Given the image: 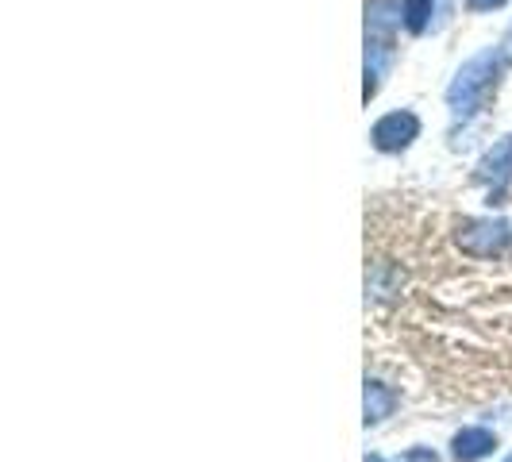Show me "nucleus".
<instances>
[{"label":"nucleus","instance_id":"1","mask_svg":"<svg viewBox=\"0 0 512 462\" xmlns=\"http://www.w3.org/2000/svg\"><path fill=\"white\" fill-rule=\"evenodd\" d=\"M501 51H482L474 54L470 62H462V70L455 74V81L447 85V108L451 120H474L486 101L493 97L497 81H501Z\"/></svg>","mask_w":512,"mask_h":462},{"label":"nucleus","instance_id":"2","mask_svg":"<svg viewBox=\"0 0 512 462\" xmlns=\"http://www.w3.org/2000/svg\"><path fill=\"white\" fill-rule=\"evenodd\" d=\"M401 16L397 0H370L366 4V85H362V101L370 104V97H378L382 77L393 66V27Z\"/></svg>","mask_w":512,"mask_h":462},{"label":"nucleus","instance_id":"3","mask_svg":"<svg viewBox=\"0 0 512 462\" xmlns=\"http://www.w3.org/2000/svg\"><path fill=\"white\" fill-rule=\"evenodd\" d=\"M455 243H459L462 255L493 258L512 243V228L505 220H462L455 231Z\"/></svg>","mask_w":512,"mask_h":462},{"label":"nucleus","instance_id":"4","mask_svg":"<svg viewBox=\"0 0 512 462\" xmlns=\"http://www.w3.org/2000/svg\"><path fill=\"white\" fill-rule=\"evenodd\" d=\"M416 135H420V120H416L412 112H389V116H382V120L374 124L370 143L385 154H397V151H405Z\"/></svg>","mask_w":512,"mask_h":462},{"label":"nucleus","instance_id":"5","mask_svg":"<svg viewBox=\"0 0 512 462\" xmlns=\"http://www.w3.org/2000/svg\"><path fill=\"white\" fill-rule=\"evenodd\" d=\"M478 178L493 185V189H505L512 181V135H505L501 143H493L482 162H478Z\"/></svg>","mask_w":512,"mask_h":462},{"label":"nucleus","instance_id":"6","mask_svg":"<svg viewBox=\"0 0 512 462\" xmlns=\"http://www.w3.org/2000/svg\"><path fill=\"white\" fill-rule=\"evenodd\" d=\"M493 447H497V439H493V432H486V428H462L459 436L451 439V455H455V462L486 459V455H493Z\"/></svg>","mask_w":512,"mask_h":462},{"label":"nucleus","instance_id":"7","mask_svg":"<svg viewBox=\"0 0 512 462\" xmlns=\"http://www.w3.org/2000/svg\"><path fill=\"white\" fill-rule=\"evenodd\" d=\"M362 409H366V424H382L385 416H393V409H397V393L382 382H366Z\"/></svg>","mask_w":512,"mask_h":462},{"label":"nucleus","instance_id":"8","mask_svg":"<svg viewBox=\"0 0 512 462\" xmlns=\"http://www.w3.org/2000/svg\"><path fill=\"white\" fill-rule=\"evenodd\" d=\"M432 12H436V0H401V16H405V27L412 35H420L432 24Z\"/></svg>","mask_w":512,"mask_h":462},{"label":"nucleus","instance_id":"9","mask_svg":"<svg viewBox=\"0 0 512 462\" xmlns=\"http://www.w3.org/2000/svg\"><path fill=\"white\" fill-rule=\"evenodd\" d=\"M405 462H436V455L428 447H412L409 455H405Z\"/></svg>","mask_w":512,"mask_h":462},{"label":"nucleus","instance_id":"10","mask_svg":"<svg viewBox=\"0 0 512 462\" xmlns=\"http://www.w3.org/2000/svg\"><path fill=\"white\" fill-rule=\"evenodd\" d=\"M505 0H466V8H474V12H493V8H501Z\"/></svg>","mask_w":512,"mask_h":462},{"label":"nucleus","instance_id":"11","mask_svg":"<svg viewBox=\"0 0 512 462\" xmlns=\"http://www.w3.org/2000/svg\"><path fill=\"white\" fill-rule=\"evenodd\" d=\"M501 58L512 66V24H509V31H505V39H501Z\"/></svg>","mask_w":512,"mask_h":462},{"label":"nucleus","instance_id":"12","mask_svg":"<svg viewBox=\"0 0 512 462\" xmlns=\"http://www.w3.org/2000/svg\"><path fill=\"white\" fill-rule=\"evenodd\" d=\"M366 462H385L382 455H366Z\"/></svg>","mask_w":512,"mask_h":462},{"label":"nucleus","instance_id":"13","mask_svg":"<svg viewBox=\"0 0 512 462\" xmlns=\"http://www.w3.org/2000/svg\"><path fill=\"white\" fill-rule=\"evenodd\" d=\"M505 462H512V455H509V459H505Z\"/></svg>","mask_w":512,"mask_h":462}]
</instances>
